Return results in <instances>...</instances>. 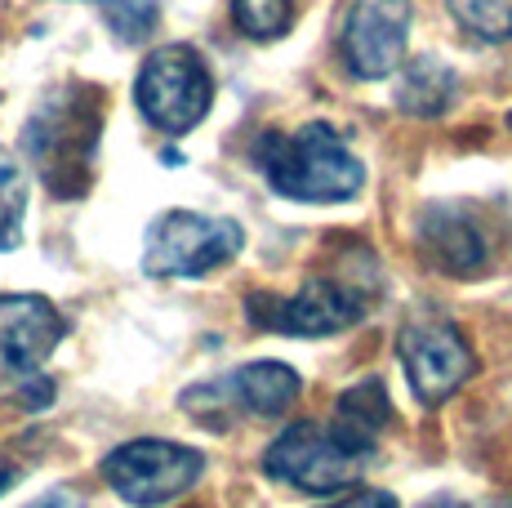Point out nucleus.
Returning <instances> with one entry per match:
<instances>
[{
	"label": "nucleus",
	"instance_id": "nucleus-11",
	"mask_svg": "<svg viewBox=\"0 0 512 508\" xmlns=\"http://www.w3.org/2000/svg\"><path fill=\"white\" fill-rule=\"evenodd\" d=\"M67 335V321L41 295H0V370L27 379L41 375L58 344Z\"/></svg>",
	"mask_w": 512,
	"mask_h": 508
},
{
	"label": "nucleus",
	"instance_id": "nucleus-1",
	"mask_svg": "<svg viewBox=\"0 0 512 508\" xmlns=\"http://www.w3.org/2000/svg\"><path fill=\"white\" fill-rule=\"evenodd\" d=\"M250 156L259 165V174L268 179V188L290 201H348L366 183L361 156L326 121H308L290 134H263Z\"/></svg>",
	"mask_w": 512,
	"mask_h": 508
},
{
	"label": "nucleus",
	"instance_id": "nucleus-21",
	"mask_svg": "<svg viewBox=\"0 0 512 508\" xmlns=\"http://www.w3.org/2000/svg\"><path fill=\"white\" fill-rule=\"evenodd\" d=\"M18 477H23V468H18L9 455H0V495H5V491H14V486H18Z\"/></svg>",
	"mask_w": 512,
	"mask_h": 508
},
{
	"label": "nucleus",
	"instance_id": "nucleus-3",
	"mask_svg": "<svg viewBox=\"0 0 512 508\" xmlns=\"http://www.w3.org/2000/svg\"><path fill=\"white\" fill-rule=\"evenodd\" d=\"M134 103H139L143 121L152 130L179 139V134L196 130L210 116V103H214L210 63L192 45H156L139 67Z\"/></svg>",
	"mask_w": 512,
	"mask_h": 508
},
{
	"label": "nucleus",
	"instance_id": "nucleus-9",
	"mask_svg": "<svg viewBox=\"0 0 512 508\" xmlns=\"http://www.w3.org/2000/svg\"><path fill=\"white\" fill-rule=\"evenodd\" d=\"M397 353L423 406L450 402L477 375V357H472L468 339L459 335V326L441 317H410L397 335Z\"/></svg>",
	"mask_w": 512,
	"mask_h": 508
},
{
	"label": "nucleus",
	"instance_id": "nucleus-7",
	"mask_svg": "<svg viewBox=\"0 0 512 508\" xmlns=\"http://www.w3.org/2000/svg\"><path fill=\"white\" fill-rule=\"evenodd\" d=\"M374 464L370 455H357L321 424H294L263 451V473L294 486L303 495H343L366 477Z\"/></svg>",
	"mask_w": 512,
	"mask_h": 508
},
{
	"label": "nucleus",
	"instance_id": "nucleus-2",
	"mask_svg": "<svg viewBox=\"0 0 512 508\" xmlns=\"http://www.w3.org/2000/svg\"><path fill=\"white\" fill-rule=\"evenodd\" d=\"M98 130H103L98 90L76 81L58 85L32 112V121L23 130V152L54 197H81L90 188Z\"/></svg>",
	"mask_w": 512,
	"mask_h": 508
},
{
	"label": "nucleus",
	"instance_id": "nucleus-16",
	"mask_svg": "<svg viewBox=\"0 0 512 508\" xmlns=\"http://www.w3.org/2000/svg\"><path fill=\"white\" fill-rule=\"evenodd\" d=\"M23 214H27L23 165L0 148V250H18V241H23Z\"/></svg>",
	"mask_w": 512,
	"mask_h": 508
},
{
	"label": "nucleus",
	"instance_id": "nucleus-22",
	"mask_svg": "<svg viewBox=\"0 0 512 508\" xmlns=\"http://www.w3.org/2000/svg\"><path fill=\"white\" fill-rule=\"evenodd\" d=\"M481 508H512V500H490V504H481Z\"/></svg>",
	"mask_w": 512,
	"mask_h": 508
},
{
	"label": "nucleus",
	"instance_id": "nucleus-17",
	"mask_svg": "<svg viewBox=\"0 0 512 508\" xmlns=\"http://www.w3.org/2000/svg\"><path fill=\"white\" fill-rule=\"evenodd\" d=\"M232 18L250 41H277L294 23V0H232Z\"/></svg>",
	"mask_w": 512,
	"mask_h": 508
},
{
	"label": "nucleus",
	"instance_id": "nucleus-8",
	"mask_svg": "<svg viewBox=\"0 0 512 508\" xmlns=\"http://www.w3.org/2000/svg\"><path fill=\"white\" fill-rule=\"evenodd\" d=\"M366 312H370L366 290H352L348 281H334V277L303 281V286L285 299H268V295L250 299L254 326L277 330V335H294V339L339 335V330H352L357 321H366Z\"/></svg>",
	"mask_w": 512,
	"mask_h": 508
},
{
	"label": "nucleus",
	"instance_id": "nucleus-20",
	"mask_svg": "<svg viewBox=\"0 0 512 508\" xmlns=\"http://www.w3.org/2000/svg\"><path fill=\"white\" fill-rule=\"evenodd\" d=\"M27 508H85V504H81V495H76V491H67V486H58V491L41 495V500H32Z\"/></svg>",
	"mask_w": 512,
	"mask_h": 508
},
{
	"label": "nucleus",
	"instance_id": "nucleus-18",
	"mask_svg": "<svg viewBox=\"0 0 512 508\" xmlns=\"http://www.w3.org/2000/svg\"><path fill=\"white\" fill-rule=\"evenodd\" d=\"M455 23L477 41H508L512 36V5L508 0H450Z\"/></svg>",
	"mask_w": 512,
	"mask_h": 508
},
{
	"label": "nucleus",
	"instance_id": "nucleus-5",
	"mask_svg": "<svg viewBox=\"0 0 512 508\" xmlns=\"http://www.w3.org/2000/svg\"><path fill=\"white\" fill-rule=\"evenodd\" d=\"M303 393L299 370L285 361H245L210 384H192L183 393V410L205 428H232L236 419H277Z\"/></svg>",
	"mask_w": 512,
	"mask_h": 508
},
{
	"label": "nucleus",
	"instance_id": "nucleus-10",
	"mask_svg": "<svg viewBox=\"0 0 512 508\" xmlns=\"http://www.w3.org/2000/svg\"><path fill=\"white\" fill-rule=\"evenodd\" d=\"M415 0H352L343 23V63L357 81L392 76L406 58Z\"/></svg>",
	"mask_w": 512,
	"mask_h": 508
},
{
	"label": "nucleus",
	"instance_id": "nucleus-14",
	"mask_svg": "<svg viewBox=\"0 0 512 508\" xmlns=\"http://www.w3.org/2000/svg\"><path fill=\"white\" fill-rule=\"evenodd\" d=\"M455 94H459L455 67H446L441 58H428V54L406 63V72L397 81V107L406 116H441L455 103Z\"/></svg>",
	"mask_w": 512,
	"mask_h": 508
},
{
	"label": "nucleus",
	"instance_id": "nucleus-23",
	"mask_svg": "<svg viewBox=\"0 0 512 508\" xmlns=\"http://www.w3.org/2000/svg\"><path fill=\"white\" fill-rule=\"evenodd\" d=\"M508 121H512V116H508Z\"/></svg>",
	"mask_w": 512,
	"mask_h": 508
},
{
	"label": "nucleus",
	"instance_id": "nucleus-12",
	"mask_svg": "<svg viewBox=\"0 0 512 508\" xmlns=\"http://www.w3.org/2000/svg\"><path fill=\"white\" fill-rule=\"evenodd\" d=\"M415 237L432 268L450 272V277H477L490 263V246L481 237L477 219H468L459 205H428L419 214Z\"/></svg>",
	"mask_w": 512,
	"mask_h": 508
},
{
	"label": "nucleus",
	"instance_id": "nucleus-15",
	"mask_svg": "<svg viewBox=\"0 0 512 508\" xmlns=\"http://www.w3.org/2000/svg\"><path fill=\"white\" fill-rule=\"evenodd\" d=\"M121 45H143L161 27V0H94Z\"/></svg>",
	"mask_w": 512,
	"mask_h": 508
},
{
	"label": "nucleus",
	"instance_id": "nucleus-19",
	"mask_svg": "<svg viewBox=\"0 0 512 508\" xmlns=\"http://www.w3.org/2000/svg\"><path fill=\"white\" fill-rule=\"evenodd\" d=\"M321 508H401V504H397V495H388V491H357V495H348V500H334Z\"/></svg>",
	"mask_w": 512,
	"mask_h": 508
},
{
	"label": "nucleus",
	"instance_id": "nucleus-4",
	"mask_svg": "<svg viewBox=\"0 0 512 508\" xmlns=\"http://www.w3.org/2000/svg\"><path fill=\"white\" fill-rule=\"evenodd\" d=\"M245 246V228L223 214L165 210L143 237V272L161 281H192L223 268Z\"/></svg>",
	"mask_w": 512,
	"mask_h": 508
},
{
	"label": "nucleus",
	"instance_id": "nucleus-6",
	"mask_svg": "<svg viewBox=\"0 0 512 508\" xmlns=\"http://www.w3.org/2000/svg\"><path fill=\"white\" fill-rule=\"evenodd\" d=\"M205 477V455L165 437H134L103 459V482L134 508H161Z\"/></svg>",
	"mask_w": 512,
	"mask_h": 508
},
{
	"label": "nucleus",
	"instance_id": "nucleus-13",
	"mask_svg": "<svg viewBox=\"0 0 512 508\" xmlns=\"http://www.w3.org/2000/svg\"><path fill=\"white\" fill-rule=\"evenodd\" d=\"M388 419H392V406H388L383 379H361V384H352L348 393L334 402L330 433L339 437L348 451L374 459V451H379V433L388 428Z\"/></svg>",
	"mask_w": 512,
	"mask_h": 508
}]
</instances>
